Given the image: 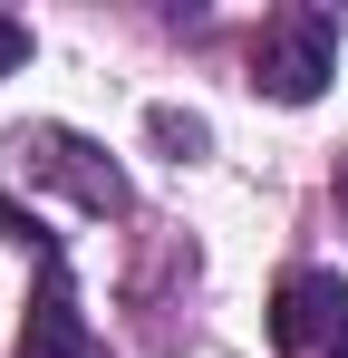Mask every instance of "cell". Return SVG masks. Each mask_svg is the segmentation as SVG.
<instances>
[{"label":"cell","instance_id":"cell-1","mask_svg":"<svg viewBox=\"0 0 348 358\" xmlns=\"http://www.w3.org/2000/svg\"><path fill=\"white\" fill-rule=\"evenodd\" d=\"M329 78H339V10H271L252 39V87L281 107H310Z\"/></svg>","mask_w":348,"mask_h":358},{"label":"cell","instance_id":"cell-4","mask_svg":"<svg viewBox=\"0 0 348 358\" xmlns=\"http://www.w3.org/2000/svg\"><path fill=\"white\" fill-rule=\"evenodd\" d=\"M20 358H97V339H87V310H78V291H68L58 242L39 252V300H29V320H20Z\"/></svg>","mask_w":348,"mask_h":358},{"label":"cell","instance_id":"cell-6","mask_svg":"<svg viewBox=\"0 0 348 358\" xmlns=\"http://www.w3.org/2000/svg\"><path fill=\"white\" fill-rule=\"evenodd\" d=\"M29 59V29H20V20H10V10H0V78H10V68Z\"/></svg>","mask_w":348,"mask_h":358},{"label":"cell","instance_id":"cell-2","mask_svg":"<svg viewBox=\"0 0 348 358\" xmlns=\"http://www.w3.org/2000/svg\"><path fill=\"white\" fill-rule=\"evenodd\" d=\"M10 155L29 165V184L78 194L87 213H126V175L107 165V145H87V136H68V126H20V136H10Z\"/></svg>","mask_w":348,"mask_h":358},{"label":"cell","instance_id":"cell-5","mask_svg":"<svg viewBox=\"0 0 348 358\" xmlns=\"http://www.w3.org/2000/svg\"><path fill=\"white\" fill-rule=\"evenodd\" d=\"M155 145L184 165V155H203V145H213V126H203V117H184V107H155Z\"/></svg>","mask_w":348,"mask_h":358},{"label":"cell","instance_id":"cell-7","mask_svg":"<svg viewBox=\"0 0 348 358\" xmlns=\"http://www.w3.org/2000/svg\"><path fill=\"white\" fill-rule=\"evenodd\" d=\"M319 358H348V339H339V349H319Z\"/></svg>","mask_w":348,"mask_h":358},{"label":"cell","instance_id":"cell-3","mask_svg":"<svg viewBox=\"0 0 348 358\" xmlns=\"http://www.w3.org/2000/svg\"><path fill=\"white\" fill-rule=\"evenodd\" d=\"M348 339V281L339 271H290L271 291V349L310 358V349H339Z\"/></svg>","mask_w":348,"mask_h":358}]
</instances>
